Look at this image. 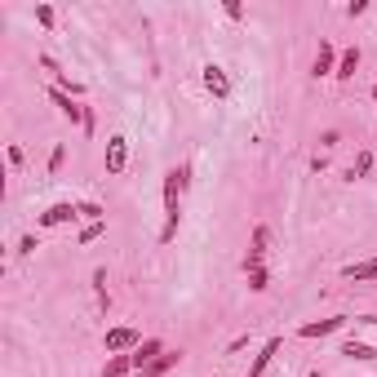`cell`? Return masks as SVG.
Instances as JSON below:
<instances>
[{"mask_svg":"<svg viewBox=\"0 0 377 377\" xmlns=\"http://www.w3.org/2000/svg\"><path fill=\"white\" fill-rule=\"evenodd\" d=\"M36 22H40V27H54V22H58L54 5H36Z\"/></svg>","mask_w":377,"mask_h":377,"instance_id":"obj_23","label":"cell"},{"mask_svg":"<svg viewBox=\"0 0 377 377\" xmlns=\"http://www.w3.org/2000/svg\"><path fill=\"white\" fill-rule=\"evenodd\" d=\"M102 231H107V222H84V226H80V245H93Z\"/></svg>","mask_w":377,"mask_h":377,"instance_id":"obj_22","label":"cell"},{"mask_svg":"<svg viewBox=\"0 0 377 377\" xmlns=\"http://www.w3.org/2000/svg\"><path fill=\"white\" fill-rule=\"evenodd\" d=\"M80 217V209L71 200H58V204H49V209L40 213V226H67V222H76Z\"/></svg>","mask_w":377,"mask_h":377,"instance_id":"obj_7","label":"cell"},{"mask_svg":"<svg viewBox=\"0 0 377 377\" xmlns=\"http://www.w3.org/2000/svg\"><path fill=\"white\" fill-rule=\"evenodd\" d=\"M266 253H271V226H253V240H249V253H245V271L266 266Z\"/></svg>","mask_w":377,"mask_h":377,"instance_id":"obj_3","label":"cell"},{"mask_svg":"<svg viewBox=\"0 0 377 377\" xmlns=\"http://www.w3.org/2000/svg\"><path fill=\"white\" fill-rule=\"evenodd\" d=\"M36 249H40V245H36V236H22V245H18L22 258H27V253H36Z\"/></svg>","mask_w":377,"mask_h":377,"instance_id":"obj_30","label":"cell"},{"mask_svg":"<svg viewBox=\"0 0 377 377\" xmlns=\"http://www.w3.org/2000/svg\"><path fill=\"white\" fill-rule=\"evenodd\" d=\"M279 346H284V337H271V342H266L258 355H253V369H249V377H262L266 369H271V360L279 355Z\"/></svg>","mask_w":377,"mask_h":377,"instance_id":"obj_11","label":"cell"},{"mask_svg":"<svg viewBox=\"0 0 377 377\" xmlns=\"http://www.w3.org/2000/svg\"><path fill=\"white\" fill-rule=\"evenodd\" d=\"M342 279H377V258H364V262H351V266H342Z\"/></svg>","mask_w":377,"mask_h":377,"instance_id":"obj_14","label":"cell"},{"mask_svg":"<svg viewBox=\"0 0 377 377\" xmlns=\"http://www.w3.org/2000/svg\"><path fill=\"white\" fill-rule=\"evenodd\" d=\"M129 373H133V355H111L102 369V377H129Z\"/></svg>","mask_w":377,"mask_h":377,"instance_id":"obj_15","label":"cell"},{"mask_svg":"<svg viewBox=\"0 0 377 377\" xmlns=\"http://www.w3.org/2000/svg\"><path fill=\"white\" fill-rule=\"evenodd\" d=\"M369 169H373V151H360L355 164L346 169V178H351V182H355V178H369Z\"/></svg>","mask_w":377,"mask_h":377,"instance_id":"obj_18","label":"cell"},{"mask_svg":"<svg viewBox=\"0 0 377 377\" xmlns=\"http://www.w3.org/2000/svg\"><path fill=\"white\" fill-rule=\"evenodd\" d=\"M222 9H226V18H245V5H240V0H226Z\"/></svg>","mask_w":377,"mask_h":377,"instance_id":"obj_27","label":"cell"},{"mask_svg":"<svg viewBox=\"0 0 377 377\" xmlns=\"http://www.w3.org/2000/svg\"><path fill=\"white\" fill-rule=\"evenodd\" d=\"M346 328V315H328V320H311L298 328V337H328V333H342Z\"/></svg>","mask_w":377,"mask_h":377,"instance_id":"obj_8","label":"cell"},{"mask_svg":"<svg viewBox=\"0 0 377 377\" xmlns=\"http://www.w3.org/2000/svg\"><path fill=\"white\" fill-rule=\"evenodd\" d=\"M204 89L213 93V98H231V76H226V67H217V63H204Z\"/></svg>","mask_w":377,"mask_h":377,"instance_id":"obj_6","label":"cell"},{"mask_svg":"<svg viewBox=\"0 0 377 377\" xmlns=\"http://www.w3.org/2000/svg\"><path fill=\"white\" fill-rule=\"evenodd\" d=\"M346 14H351V18H360V14H369V0H351V5H346Z\"/></svg>","mask_w":377,"mask_h":377,"instance_id":"obj_26","label":"cell"},{"mask_svg":"<svg viewBox=\"0 0 377 377\" xmlns=\"http://www.w3.org/2000/svg\"><path fill=\"white\" fill-rule=\"evenodd\" d=\"M373 98H377V80H373Z\"/></svg>","mask_w":377,"mask_h":377,"instance_id":"obj_31","label":"cell"},{"mask_svg":"<svg viewBox=\"0 0 377 377\" xmlns=\"http://www.w3.org/2000/svg\"><path fill=\"white\" fill-rule=\"evenodd\" d=\"M178 364H182V351H164V355H160V360H155V364H151V369H142L138 377H164V373H174V369H178Z\"/></svg>","mask_w":377,"mask_h":377,"instance_id":"obj_12","label":"cell"},{"mask_svg":"<svg viewBox=\"0 0 377 377\" xmlns=\"http://www.w3.org/2000/svg\"><path fill=\"white\" fill-rule=\"evenodd\" d=\"M49 102H54L58 111H63V116L71 120V125H84V111H89V107H80V102L71 98L67 89H58V84H49Z\"/></svg>","mask_w":377,"mask_h":377,"instance_id":"obj_5","label":"cell"},{"mask_svg":"<svg viewBox=\"0 0 377 377\" xmlns=\"http://www.w3.org/2000/svg\"><path fill=\"white\" fill-rule=\"evenodd\" d=\"M80 129H84V138H93V133H98V120H93V111H84V125H80Z\"/></svg>","mask_w":377,"mask_h":377,"instance_id":"obj_28","label":"cell"},{"mask_svg":"<svg viewBox=\"0 0 377 377\" xmlns=\"http://www.w3.org/2000/svg\"><path fill=\"white\" fill-rule=\"evenodd\" d=\"M355 71H360V49L351 45V49H342V54H337V71H333V76H337V80H351Z\"/></svg>","mask_w":377,"mask_h":377,"instance_id":"obj_13","label":"cell"},{"mask_svg":"<svg viewBox=\"0 0 377 377\" xmlns=\"http://www.w3.org/2000/svg\"><path fill=\"white\" fill-rule=\"evenodd\" d=\"M187 187H191V164H174L164 174V209H182Z\"/></svg>","mask_w":377,"mask_h":377,"instance_id":"obj_2","label":"cell"},{"mask_svg":"<svg viewBox=\"0 0 377 377\" xmlns=\"http://www.w3.org/2000/svg\"><path fill=\"white\" fill-rule=\"evenodd\" d=\"M147 337L138 333V328H129V324H120V328H107V337H102V346H107V355H133Z\"/></svg>","mask_w":377,"mask_h":377,"instance_id":"obj_1","label":"cell"},{"mask_svg":"<svg viewBox=\"0 0 377 377\" xmlns=\"http://www.w3.org/2000/svg\"><path fill=\"white\" fill-rule=\"evenodd\" d=\"M249 275V288L253 293H266V288H271V275H266V266H258V271H245Z\"/></svg>","mask_w":377,"mask_h":377,"instance_id":"obj_20","label":"cell"},{"mask_svg":"<svg viewBox=\"0 0 377 377\" xmlns=\"http://www.w3.org/2000/svg\"><path fill=\"white\" fill-rule=\"evenodd\" d=\"M93 293H98V302H102V307L111 302V293H107V266H98V271H93Z\"/></svg>","mask_w":377,"mask_h":377,"instance_id":"obj_21","label":"cell"},{"mask_svg":"<svg viewBox=\"0 0 377 377\" xmlns=\"http://www.w3.org/2000/svg\"><path fill=\"white\" fill-rule=\"evenodd\" d=\"M125 164H129V138L125 133H111V138H107V174L120 178Z\"/></svg>","mask_w":377,"mask_h":377,"instance_id":"obj_4","label":"cell"},{"mask_svg":"<svg viewBox=\"0 0 377 377\" xmlns=\"http://www.w3.org/2000/svg\"><path fill=\"white\" fill-rule=\"evenodd\" d=\"M63 160H67V147H54V155H49V174H58V169H63Z\"/></svg>","mask_w":377,"mask_h":377,"instance_id":"obj_25","label":"cell"},{"mask_svg":"<svg viewBox=\"0 0 377 377\" xmlns=\"http://www.w3.org/2000/svg\"><path fill=\"white\" fill-rule=\"evenodd\" d=\"M342 355H346V360H377V351H373L369 342H355V337H351V342L342 346Z\"/></svg>","mask_w":377,"mask_h":377,"instance_id":"obj_16","label":"cell"},{"mask_svg":"<svg viewBox=\"0 0 377 377\" xmlns=\"http://www.w3.org/2000/svg\"><path fill=\"white\" fill-rule=\"evenodd\" d=\"M160 355H164V342H160V337H147V342H142L138 351H133V373L151 369V364L160 360Z\"/></svg>","mask_w":377,"mask_h":377,"instance_id":"obj_9","label":"cell"},{"mask_svg":"<svg viewBox=\"0 0 377 377\" xmlns=\"http://www.w3.org/2000/svg\"><path fill=\"white\" fill-rule=\"evenodd\" d=\"M337 71V49L328 40H320V54H315V63H311V76H333Z\"/></svg>","mask_w":377,"mask_h":377,"instance_id":"obj_10","label":"cell"},{"mask_svg":"<svg viewBox=\"0 0 377 377\" xmlns=\"http://www.w3.org/2000/svg\"><path fill=\"white\" fill-rule=\"evenodd\" d=\"M36 63H40L45 71H54V76H58V80H63V71H58V63H54V58H49V54H40V58H36Z\"/></svg>","mask_w":377,"mask_h":377,"instance_id":"obj_29","label":"cell"},{"mask_svg":"<svg viewBox=\"0 0 377 377\" xmlns=\"http://www.w3.org/2000/svg\"><path fill=\"white\" fill-rule=\"evenodd\" d=\"M76 209H80V217H89V222H107V209H102V204H93V200H80Z\"/></svg>","mask_w":377,"mask_h":377,"instance_id":"obj_19","label":"cell"},{"mask_svg":"<svg viewBox=\"0 0 377 377\" xmlns=\"http://www.w3.org/2000/svg\"><path fill=\"white\" fill-rule=\"evenodd\" d=\"M178 226H182V209H164V231H160V245H169V240L178 236Z\"/></svg>","mask_w":377,"mask_h":377,"instance_id":"obj_17","label":"cell"},{"mask_svg":"<svg viewBox=\"0 0 377 377\" xmlns=\"http://www.w3.org/2000/svg\"><path fill=\"white\" fill-rule=\"evenodd\" d=\"M337 142H342V133H337V129H324V133H320V147H324V151H333Z\"/></svg>","mask_w":377,"mask_h":377,"instance_id":"obj_24","label":"cell"},{"mask_svg":"<svg viewBox=\"0 0 377 377\" xmlns=\"http://www.w3.org/2000/svg\"><path fill=\"white\" fill-rule=\"evenodd\" d=\"M217 377H222V373H217Z\"/></svg>","mask_w":377,"mask_h":377,"instance_id":"obj_32","label":"cell"}]
</instances>
